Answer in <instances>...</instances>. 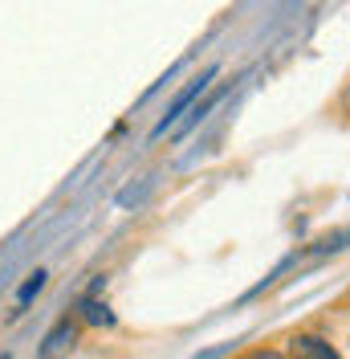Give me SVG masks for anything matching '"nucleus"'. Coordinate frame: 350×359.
Returning a JSON list of instances; mask_svg holds the SVG:
<instances>
[{
  "label": "nucleus",
  "mask_w": 350,
  "mask_h": 359,
  "mask_svg": "<svg viewBox=\"0 0 350 359\" xmlns=\"http://www.w3.org/2000/svg\"><path fill=\"white\" fill-rule=\"evenodd\" d=\"M216 74H220V66H208L204 74H200V78H192L188 86L175 94L172 102H167V114L155 123V139H159V135H167V127H175V123H179V114H188L192 107H196L200 98L208 94V86H212V78H216Z\"/></svg>",
  "instance_id": "nucleus-1"
},
{
  "label": "nucleus",
  "mask_w": 350,
  "mask_h": 359,
  "mask_svg": "<svg viewBox=\"0 0 350 359\" xmlns=\"http://www.w3.org/2000/svg\"><path fill=\"white\" fill-rule=\"evenodd\" d=\"M289 351H293V359H342V351H338L330 339L314 335V331L293 335V339H289Z\"/></svg>",
  "instance_id": "nucleus-2"
},
{
  "label": "nucleus",
  "mask_w": 350,
  "mask_h": 359,
  "mask_svg": "<svg viewBox=\"0 0 350 359\" xmlns=\"http://www.w3.org/2000/svg\"><path fill=\"white\" fill-rule=\"evenodd\" d=\"M74 339H78V323L74 318H57V327L41 343V355H57L62 347H74Z\"/></svg>",
  "instance_id": "nucleus-3"
},
{
  "label": "nucleus",
  "mask_w": 350,
  "mask_h": 359,
  "mask_svg": "<svg viewBox=\"0 0 350 359\" xmlns=\"http://www.w3.org/2000/svg\"><path fill=\"white\" fill-rule=\"evenodd\" d=\"M78 318L90 323V327H114V314L102 298H94V294H82V302H78Z\"/></svg>",
  "instance_id": "nucleus-4"
},
{
  "label": "nucleus",
  "mask_w": 350,
  "mask_h": 359,
  "mask_svg": "<svg viewBox=\"0 0 350 359\" xmlns=\"http://www.w3.org/2000/svg\"><path fill=\"white\" fill-rule=\"evenodd\" d=\"M224 94H228V86H220V90H208V94H204V102H196V107H192V118H188V123H179V131H175V139H183V135L192 131V127H196V123H204V118H208V111H216L220 107V98H224Z\"/></svg>",
  "instance_id": "nucleus-5"
},
{
  "label": "nucleus",
  "mask_w": 350,
  "mask_h": 359,
  "mask_svg": "<svg viewBox=\"0 0 350 359\" xmlns=\"http://www.w3.org/2000/svg\"><path fill=\"white\" fill-rule=\"evenodd\" d=\"M45 282H49V273H45V269H37V273H29V278L21 282V290H17V306H24V302H33V298H37V294L45 290Z\"/></svg>",
  "instance_id": "nucleus-6"
},
{
  "label": "nucleus",
  "mask_w": 350,
  "mask_h": 359,
  "mask_svg": "<svg viewBox=\"0 0 350 359\" xmlns=\"http://www.w3.org/2000/svg\"><path fill=\"white\" fill-rule=\"evenodd\" d=\"M0 359H8V355H0Z\"/></svg>",
  "instance_id": "nucleus-7"
},
{
  "label": "nucleus",
  "mask_w": 350,
  "mask_h": 359,
  "mask_svg": "<svg viewBox=\"0 0 350 359\" xmlns=\"http://www.w3.org/2000/svg\"><path fill=\"white\" fill-rule=\"evenodd\" d=\"M346 347H350V339H346Z\"/></svg>",
  "instance_id": "nucleus-8"
}]
</instances>
